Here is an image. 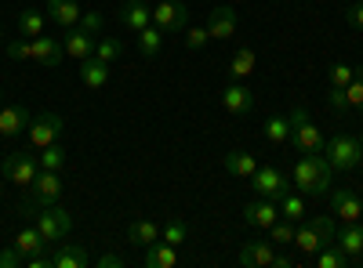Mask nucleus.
Listing matches in <instances>:
<instances>
[{"label":"nucleus","instance_id":"a878e982","mask_svg":"<svg viewBox=\"0 0 363 268\" xmlns=\"http://www.w3.org/2000/svg\"><path fill=\"white\" fill-rule=\"evenodd\" d=\"M222 167H225V174H233V177H251V174L258 170V160H255L251 153H225V156H222Z\"/></svg>","mask_w":363,"mask_h":268},{"label":"nucleus","instance_id":"ddd939ff","mask_svg":"<svg viewBox=\"0 0 363 268\" xmlns=\"http://www.w3.org/2000/svg\"><path fill=\"white\" fill-rule=\"evenodd\" d=\"M222 109L229 116H247L255 109V95H251V87H244V80H233L225 91H222Z\"/></svg>","mask_w":363,"mask_h":268},{"label":"nucleus","instance_id":"603ef678","mask_svg":"<svg viewBox=\"0 0 363 268\" xmlns=\"http://www.w3.org/2000/svg\"><path fill=\"white\" fill-rule=\"evenodd\" d=\"M359 148H363V134H359Z\"/></svg>","mask_w":363,"mask_h":268},{"label":"nucleus","instance_id":"5701e85b","mask_svg":"<svg viewBox=\"0 0 363 268\" xmlns=\"http://www.w3.org/2000/svg\"><path fill=\"white\" fill-rule=\"evenodd\" d=\"M62 44H66V54H69V58H77V62H80V58L95 54V44H99V40L91 37V33H84L80 25H73V29H69V37H66Z\"/></svg>","mask_w":363,"mask_h":268},{"label":"nucleus","instance_id":"bb28decb","mask_svg":"<svg viewBox=\"0 0 363 268\" xmlns=\"http://www.w3.org/2000/svg\"><path fill=\"white\" fill-rule=\"evenodd\" d=\"M138 51H142V58H157L160 51H164V33L157 25H145V29H138Z\"/></svg>","mask_w":363,"mask_h":268},{"label":"nucleus","instance_id":"6e6552de","mask_svg":"<svg viewBox=\"0 0 363 268\" xmlns=\"http://www.w3.org/2000/svg\"><path fill=\"white\" fill-rule=\"evenodd\" d=\"M0 170H4V177L11 185L29 189V185H33V177L40 174V160L33 153H8L4 163H0Z\"/></svg>","mask_w":363,"mask_h":268},{"label":"nucleus","instance_id":"c03bdc74","mask_svg":"<svg viewBox=\"0 0 363 268\" xmlns=\"http://www.w3.org/2000/svg\"><path fill=\"white\" fill-rule=\"evenodd\" d=\"M18 264H26V257H22L15 247H4V250H0V268H18Z\"/></svg>","mask_w":363,"mask_h":268},{"label":"nucleus","instance_id":"9b49d317","mask_svg":"<svg viewBox=\"0 0 363 268\" xmlns=\"http://www.w3.org/2000/svg\"><path fill=\"white\" fill-rule=\"evenodd\" d=\"M29 58H37L40 66L55 69V66H62V58H66V44L62 40H55V37H33L29 40Z\"/></svg>","mask_w":363,"mask_h":268},{"label":"nucleus","instance_id":"a18cd8bd","mask_svg":"<svg viewBox=\"0 0 363 268\" xmlns=\"http://www.w3.org/2000/svg\"><path fill=\"white\" fill-rule=\"evenodd\" d=\"M8 58H11V62H26V58H29V40H11L8 44Z\"/></svg>","mask_w":363,"mask_h":268},{"label":"nucleus","instance_id":"a19ab883","mask_svg":"<svg viewBox=\"0 0 363 268\" xmlns=\"http://www.w3.org/2000/svg\"><path fill=\"white\" fill-rule=\"evenodd\" d=\"M207 40H211L207 25H186V47H189V51H200Z\"/></svg>","mask_w":363,"mask_h":268},{"label":"nucleus","instance_id":"09e8293b","mask_svg":"<svg viewBox=\"0 0 363 268\" xmlns=\"http://www.w3.org/2000/svg\"><path fill=\"white\" fill-rule=\"evenodd\" d=\"M272 264H277V268H291L294 257H291V254H277V257H272Z\"/></svg>","mask_w":363,"mask_h":268},{"label":"nucleus","instance_id":"49530a36","mask_svg":"<svg viewBox=\"0 0 363 268\" xmlns=\"http://www.w3.org/2000/svg\"><path fill=\"white\" fill-rule=\"evenodd\" d=\"M345 22H349L352 29H359V33H363V0L349 4V11H345Z\"/></svg>","mask_w":363,"mask_h":268},{"label":"nucleus","instance_id":"0eeeda50","mask_svg":"<svg viewBox=\"0 0 363 268\" xmlns=\"http://www.w3.org/2000/svg\"><path fill=\"white\" fill-rule=\"evenodd\" d=\"M251 189H255V196H262V199L280 203V199L291 192V182H287V174H284L280 167H258V170L251 174Z\"/></svg>","mask_w":363,"mask_h":268},{"label":"nucleus","instance_id":"5fc2aeb1","mask_svg":"<svg viewBox=\"0 0 363 268\" xmlns=\"http://www.w3.org/2000/svg\"><path fill=\"white\" fill-rule=\"evenodd\" d=\"M359 199H363V192H359Z\"/></svg>","mask_w":363,"mask_h":268},{"label":"nucleus","instance_id":"1a4fd4ad","mask_svg":"<svg viewBox=\"0 0 363 268\" xmlns=\"http://www.w3.org/2000/svg\"><path fill=\"white\" fill-rule=\"evenodd\" d=\"M62 131H66V124H62V116H58V112H40L37 120L26 127L29 145H33V148H44V145L58 141V138H62Z\"/></svg>","mask_w":363,"mask_h":268},{"label":"nucleus","instance_id":"20e7f679","mask_svg":"<svg viewBox=\"0 0 363 268\" xmlns=\"http://www.w3.org/2000/svg\"><path fill=\"white\" fill-rule=\"evenodd\" d=\"M33 221H37V232L44 235V243H48V247L62 243L66 235H69V228H73V214L66 211V206H58V203L40 206V211L33 214Z\"/></svg>","mask_w":363,"mask_h":268},{"label":"nucleus","instance_id":"58836bf2","mask_svg":"<svg viewBox=\"0 0 363 268\" xmlns=\"http://www.w3.org/2000/svg\"><path fill=\"white\" fill-rule=\"evenodd\" d=\"M352 76H356V69L345 66V62H335V66L327 69V83H330V87H349Z\"/></svg>","mask_w":363,"mask_h":268},{"label":"nucleus","instance_id":"7ed1b4c3","mask_svg":"<svg viewBox=\"0 0 363 268\" xmlns=\"http://www.w3.org/2000/svg\"><path fill=\"white\" fill-rule=\"evenodd\" d=\"M62 199V177H58V170H40L33 177V185H29V196L22 203V218H33L40 206H51Z\"/></svg>","mask_w":363,"mask_h":268},{"label":"nucleus","instance_id":"f03ea898","mask_svg":"<svg viewBox=\"0 0 363 268\" xmlns=\"http://www.w3.org/2000/svg\"><path fill=\"white\" fill-rule=\"evenodd\" d=\"M287 120H291V138H287V141L298 148L301 156H316V153H327V141H323L320 127L309 120V109L301 105V102H294V105H291Z\"/></svg>","mask_w":363,"mask_h":268},{"label":"nucleus","instance_id":"2eb2a0df","mask_svg":"<svg viewBox=\"0 0 363 268\" xmlns=\"http://www.w3.org/2000/svg\"><path fill=\"white\" fill-rule=\"evenodd\" d=\"M80 83L84 87H91V91H102V87L109 83V62H102L99 54H87V58H80Z\"/></svg>","mask_w":363,"mask_h":268},{"label":"nucleus","instance_id":"3c124183","mask_svg":"<svg viewBox=\"0 0 363 268\" xmlns=\"http://www.w3.org/2000/svg\"><path fill=\"white\" fill-rule=\"evenodd\" d=\"M0 199H4V185H0Z\"/></svg>","mask_w":363,"mask_h":268},{"label":"nucleus","instance_id":"c756f323","mask_svg":"<svg viewBox=\"0 0 363 268\" xmlns=\"http://www.w3.org/2000/svg\"><path fill=\"white\" fill-rule=\"evenodd\" d=\"M48 243H44V235L37 232V225L33 228H22L18 235H15V250L22 254V257H29V254H40Z\"/></svg>","mask_w":363,"mask_h":268},{"label":"nucleus","instance_id":"864d4df0","mask_svg":"<svg viewBox=\"0 0 363 268\" xmlns=\"http://www.w3.org/2000/svg\"><path fill=\"white\" fill-rule=\"evenodd\" d=\"M0 102H4V91H0Z\"/></svg>","mask_w":363,"mask_h":268},{"label":"nucleus","instance_id":"f704fd0d","mask_svg":"<svg viewBox=\"0 0 363 268\" xmlns=\"http://www.w3.org/2000/svg\"><path fill=\"white\" fill-rule=\"evenodd\" d=\"M280 218H287V221H301V218H306V199H301V196H294V192H287L284 199H280Z\"/></svg>","mask_w":363,"mask_h":268},{"label":"nucleus","instance_id":"f8f14e48","mask_svg":"<svg viewBox=\"0 0 363 268\" xmlns=\"http://www.w3.org/2000/svg\"><path fill=\"white\" fill-rule=\"evenodd\" d=\"M280 221V206L272 203V199H251L244 203V225L247 228H269V225H277Z\"/></svg>","mask_w":363,"mask_h":268},{"label":"nucleus","instance_id":"4c0bfd02","mask_svg":"<svg viewBox=\"0 0 363 268\" xmlns=\"http://www.w3.org/2000/svg\"><path fill=\"white\" fill-rule=\"evenodd\" d=\"M309 225L316 228V235H320L323 243H335V235H338V225H335V218H330V214H316V218H313Z\"/></svg>","mask_w":363,"mask_h":268},{"label":"nucleus","instance_id":"4be33fe9","mask_svg":"<svg viewBox=\"0 0 363 268\" xmlns=\"http://www.w3.org/2000/svg\"><path fill=\"white\" fill-rule=\"evenodd\" d=\"M335 243H338V250L349 254L352 264H356V257H359V250H363V225H359V221H349V225L335 235Z\"/></svg>","mask_w":363,"mask_h":268},{"label":"nucleus","instance_id":"473e14b6","mask_svg":"<svg viewBox=\"0 0 363 268\" xmlns=\"http://www.w3.org/2000/svg\"><path fill=\"white\" fill-rule=\"evenodd\" d=\"M40 170H62L66 167V148L58 145V141H51V145H44L40 148Z\"/></svg>","mask_w":363,"mask_h":268},{"label":"nucleus","instance_id":"37998d69","mask_svg":"<svg viewBox=\"0 0 363 268\" xmlns=\"http://www.w3.org/2000/svg\"><path fill=\"white\" fill-rule=\"evenodd\" d=\"M327 102L335 112H345L349 109V98H345V87H327Z\"/></svg>","mask_w":363,"mask_h":268},{"label":"nucleus","instance_id":"72a5a7b5","mask_svg":"<svg viewBox=\"0 0 363 268\" xmlns=\"http://www.w3.org/2000/svg\"><path fill=\"white\" fill-rule=\"evenodd\" d=\"M186 235H189V225L182 221V218H167L164 228H160V240H167V243H174V247L186 243Z\"/></svg>","mask_w":363,"mask_h":268},{"label":"nucleus","instance_id":"7c9ffc66","mask_svg":"<svg viewBox=\"0 0 363 268\" xmlns=\"http://www.w3.org/2000/svg\"><path fill=\"white\" fill-rule=\"evenodd\" d=\"M262 134H265L269 145H284V141L291 138V120H287V116H269L265 127H262Z\"/></svg>","mask_w":363,"mask_h":268},{"label":"nucleus","instance_id":"de8ad7c7","mask_svg":"<svg viewBox=\"0 0 363 268\" xmlns=\"http://www.w3.org/2000/svg\"><path fill=\"white\" fill-rule=\"evenodd\" d=\"M95 264L99 268H120V264H124V257H120V254H102V257H95Z\"/></svg>","mask_w":363,"mask_h":268},{"label":"nucleus","instance_id":"412c9836","mask_svg":"<svg viewBox=\"0 0 363 268\" xmlns=\"http://www.w3.org/2000/svg\"><path fill=\"white\" fill-rule=\"evenodd\" d=\"M80 4L77 0H48V18L55 22V25H62V29H73L77 22H80Z\"/></svg>","mask_w":363,"mask_h":268},{"label":"nucleus","instance_id":"e433bc0d","mask_svg":"<svg viewBox=\"0 0 363 268\" xmlns=\"http://www.w3.org/2000/svg\"><path fill=\"white\" fill-rule=\"evenodd\" d=\"M95 54L102 58V62H109V66H113L116 58L124 54V44H120V40H113V37H102V40L95 44Z\"/></svg>","mask_w":363,"mask_h":268},{"label":"nucleus","instance_id":"cd10ccee","mask_svg":"<svg viewBox=\"0 0 363 268\" xmlns=\"http://www.w3.org/2000/svg\"><path fill=\"white\" fill-rule=\"evenodd\" d=\"M44 25H48V15H40L37 8H29V11H18V33L26 40H33L44 33Z\"/></svg>","mask_w":363,"mask_h":268},{"label":"nucleus","instance_id":"4468645a","mask_svg":"<svg viewBox=\"0 0 363 268\" xmlns=\"http://www.w3.org/2000/svg\"><path fill=\"white\" fill-rule=\"evenodd\" d=\"M91 264V250L80 247V243H55V254H51V268H87Z\"/></svg>","mask_w":363,"mask_h":268},{"label":"nucleus","instance_id":"dca6fc26","mask_svg":"<svg viewBox=\"0 0 363 268\" xmlns=\"http://www.w3.org/2000/svg\"><path fill=\"white\" fill-rule=\"evenodd\" d=\"M330 211H335V218H342L345 225H349V221H359L363 199H359L352 189H335V192H330Z\"/></svg>","mask_w":363,"mask_h":268},{"label":"nucleus","instance_id":"f257e3e1","mask_svg":"<svg viewBox=\"0 0 363 268\" xmlns=\"http://www.w3.org/2000/svg\"><path fill=\"white\" fill-rule=\"evenodd\" d=\"M291 182L298 185V192H306V196H327V192H330V182H335V167H330V160H327L323 153L301 156V160L294 163Z\"/></svg>","mask_w":363,"mask_h":268},{"label":"nucleus","instance_id":"f3484780","mask_svg":"<svg viewBox=\"0 0 363 268\" xmlns=\"http://www.w3.org/2000/svg\"><path fill=\"white\" fill-rule=\"evenodd\" d=\"M272 240H247L240 243V264L244 268H269L272 264Z\"/></svg>","mask_w":363,"mask_h":268},{"label":"nucleus","instance_id":"8fccbe9b","mask_svg":"<svg viewBox=\"0 0 363 268\" xmlns=\"http://www.w3.org/2000/svg\"><path fill=\"white\" fill-rule=\"evenodd\" d=\"M356 264H359V268H363V250H359V257H356Z\"/></svg>","mask_w":363,"mask_h":268},{"label":"nucleus","instance_id":"2f4dec72","mask_svg":"<svg viewBox=\"0 0 363 268\" xmlns=\"http://www.w3.org/2000/svg\"><path fill=\"white\" fill-rule=\"evenodd\" d=\"M349 264H352V257L342 254L338 247H330V243L316 250V268H349Z\"/></svg>","mask_w":363,"mask_h":268},{"label":"nucleus","instance_id":"c85d7f7f","mask_svg":"<svg viewBox=\"0 0 363 268\" xmlns=\"http://www.w3.org/2000/svg\"><path fill=\"white\" fill-rule=\"evenodd\" d=\"M291 247H298L301 254H316V250H320V247H327V243L316 235V228H313V225H301V221H298V225H294V243H291Z\"/></svg>","mask_w":363,"mask_h":268},{"label":"nucleus","instance_id":"a211bd4d","mask_svg":"<svg viewBox=\"0 0 363 268\" xmlns=\"http://www.w3.org/2000/svg\"><path fill=\"white\" fill-rule=\"evenodd\" d=\"M29 124H33V116L26 105H0V138H15Z\"/></svg>","mask_w":363,"mask_h":268},{"label":"nucleus","instance_id":"aec40b11","mask_svg":"<svg viewBox=\"0 0 363 268\" xmlns=\"http://www.w3.org/2000/svg\"><path fill=\"white\" fill-rule=\"evenodd\" d=\"M145 268H174L178 264V247L167 243V240H157V243H149L145 247Z\"/></svg>","mask_w":363,"mask_h":268},{"label":"nucleus","instance_id":"393cba45","mask_svg":"<svg viewBox=\"0 0 363 268\" xmlns=\"http://www.w3.org/2000/svg\"><path fill=\"white\" fill-rule=\"evenodd\" d=\"M128 240L135 243V247H149V243H157L160 240V225L157 221H145V218H138V221H131L128 225Z\"/></svg>","mask_w":363,"mask_h":268},{"label":"nucleus","instance_id":"9d476101","mask_svg":"<svg viewBox=\"0 0 363 268\" xmlns=\"http://www.w3.org/2000/svg\"><path fill=\"white\" fill-rule=\"evenodd\" d=\"M236 29H240V15H236V8H229V4H222V8H215V11L207 15V33H211V40H233Z\"/></svg>","mask_w":363,"mask_h":268},{"label":"nucleus","instance_id":"b1692460","mask_svg":"<svg viewBox=\"0 0 363 268\" xmlns=\"http://www.w3.org/2000/svg\"><path fill=\"white\" fill-rule=\"evenodd\" d=\"M255 66H258V54H255V47H240L233 58H229V80H247L251 73H255Z\"/></svg>","mask_w":363,"mask_h":268},{"label":"nucleus","instance_id":"ea45409f","mask_svg":"<svg viewBox=\"0 0 363 268\" xmlns=\"http://www.w3.org/2000/svg\"><path fill=\"white\" fill-rule=\"evenodd\" d=\"M265 232H269L272 243H294V221H287V218H280L277 225H269Z\"/></svg>","mask_w":363,"mask_h":268},{"label":"nucleus","instance_id":"423d86ee","mask_svg":"<svg viewBox=\"0 0 363 268\" xmlns=\"http://www.w3.org/2000/svg\"><path fill=\"white\" fill-rule=\"evenodd\" d=\"M153 25L160 29L164 37H182L189 25V8L182 0H160L153 8Z\"/></svg>","mask_w":363,"mask_h":268},{"label":"nucleus","instance_id":"39448f33","mask_svg":"<svg viewBox=\"0 0 363 268\" xmlns=\"http://www.w3.org/2000/svg\"><path fill=\"white\" fill-rule=\"evenodd\" d=\"M323 156L330 160V167H335V170H356V167H359V160H363L359 138H352V134L338 131L335 138L327 141V153H323Z\"/></svg>","mask_w":363,"mask_h":268},{"label":"nucleus","instance_id":"c9c22d12","mask_svg":"<svg viewBox=\"0 0 363 268\" xmlns=\"http://www.w3.org/2000/svg\"><path fill=\"white\" fill-rule=\"evenodd\" d=\"M345 98H349V109L363 112V66H356V76H352V83L345 87Z\"/></svg>","mask_w":363,"mask_h":268},{"label":"nucleus","instance_id":"79ce46f5","mask_svg":"<svg viewBox=\"0 0 363 268\" xmlns=\"http://www.w3.org/2000/svg\"><path fill=\"white\" fill-rule=\"evenodd\" d=\"M77 25H80V29H84V33H91V37H95V33H99V29H102V25H106V18H102V15H99V11H84V15H80V22H77Z\"/></svg>","mask_w":363,"mask_h":268},{"label":"nucleus","instance_id":"6ab92c4d","mask_svg":"<svg viewBox=\"0 0 363 268\" xmlns=\"http://www.w3.org/2000/svg\"><path fill=\"white\" fill-rule=\"evenodd\" d=\"M120 25L138 33V29L153 25V8L142 4V0H124V8H120Z\"/></svg>","mask_w":363,"mask_h":268}]
</instances>
